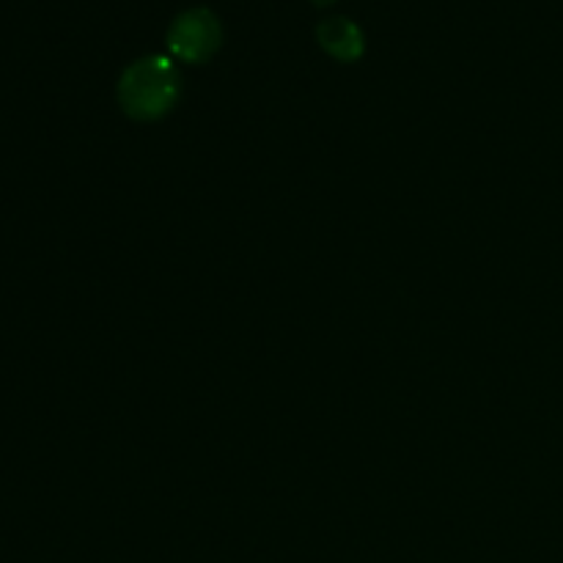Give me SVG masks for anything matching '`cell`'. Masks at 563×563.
<instances>
[{
    "label": "cell",
    "instance_id": "1",
    "mask_svg": "<svg viewBox=\"0 0 563 563\" xmlns=\"http://www.w3.org/2000/svg\"><path fill=\"white\" fill-rule=\"evenodd\" d=\"M119 104L130 119L157 121L174 110L181 93V75L165 55H146L119 77Z\"/></svg>",
    "mask_w": 563,
    "mask_h": 563
},
{
    "label": "cell",
    "instance_id": "2",
    "mask_svg": "<svg viewBox=\"0 0 563 563\" xmlns=\"http://www.w3.org/2000/svg\"><path fill=\"white\" fill-rule=\"evenodd\" d=\"M165 42H168L174 58L185 60V64H207L223 44V25L212 9L196 5V9L181 11L170 22Z\"/></svg>",
    "mask_w": 563,
    "mask_h": 563
},
{
    "label": "cell",
    "instance_id": "3",
    "mask_svg": "<svg viewBox=\"0 0 563 563\" xmlns=\"http://www.w3.org/2000/svg\"><path fill=\"white\" fill-rule=\"evenodd\" d=\"M317 42L330 58L341 64H355L366 53V36L361 25L352 22L350 16H328L317 25Z\"/></svg>",
    "mask_w": 563,
    "mask_h": 563
},
{
    "label": "cell",
    "instance_id": "4",
    "mask_svg": "<svg viewBox=\"0 0 563 563\" xmlns=\"http://www.w3.org/2000/svg\"><path fill=\"white\" fill-rule=\"evenodd\" d=\"M313 5H319V9H328V5H333L335 0H311Z\"/></svg>",
    "mask_w": 563,
    "mask_h": 563
}]
</instances>
